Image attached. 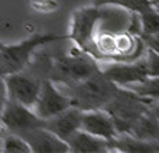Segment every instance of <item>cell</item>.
Returning <instances> with one entry per match:
<instances>
[{
	"label": "cell",
	"instance_id": "52a82bcc",
	"mask_svg": "<svg viewBox=\"0 0 159 153\" xmlns=\"http://www.w3.org/2000/svg\"><path fill=\"white\" fill-rule=\"evenodd\" d=\"M43 123L45 120L36 116L30 107H26L10 98L6 100L0 114V126L15 134H20L36 127H43Z\"/></svg>",
	"mask_w": 159,
	"mask_h": 153
},
{
	"label": "cell",
	"instance_id": "7c38bea8",
	"mask_svg": "<svg viewBox=\"0 0 159 153\" xmlns=\"http://www.w3.org/2000/svg\"><path fill=\"white\" fill-rule=\"evenodd\" d=\"M81 114H83V110L71 106L67 110L46 119L45 123H43V127L52 132L55 136H58L61 140L65 142L72 133L80 128Z\"/></svg>",
	"mask_w": 159,
	"mask_h": 153
},
{
	"label": "cell",
	"instance_id": "d4e9b609",
	"mask_svg": "<svg viewBox=\"0 0 159 153\" xmlns=\"http://www.w3.org/2000/svg\"><path fill=\"white\" fill-rule=\"evenodd\" d=\"M149 3H151L152 6H155V4H158V3H159V0H149Z\"/></svg>",
	"mask_w": 159,
	"mask_h": 153
},
{
	"label": "cell",
	"instance_id": "9a60e30c",
	"mask_svg": "<svg viewBox=\"0 0 159 153\" xmlns=\"http://www.w3.org/2000/svg\"><path fill=\"white\" fill-rule=\"evenodd\" d=\"M127 134H132V136L138 137V139H143V140L159 142V120L148 108V111H145L139 117L138 121L133 124L130 133H127Z\"/></svg>",
	"mask_w": 159,
	"mask_h": 153
},
{
	"label": "cell",
	"instance_id": "3957f363",
	"mask_svg": "<svg viewBox=\"0 0 159 153\" xmlns=\"http://www.w3.org/2000/svg\"><path fill=\"white\" fill-rule=\"evenodd\" d=\"M68 39L67 35H54V33H35L22 42L6 45L0 49V77L19 72L29 65L32 55L39 46L55 41Z\"/></svg>",
	"mask_w": 159,
	"mask_h": 153
},
{
	"label": "cell",
	"instance_id": "484cf974",
	"mask_svg": "<svg viewBox=\"0 0 159 153\" xmlns=\"http://www.w3.org/2000/svg\"><path fill=\"white\" fill-rule=\"evenodd\" d=\"M153 7H155L156 10H158V12H159V3H158V4H155V6H153Z\"/></svg>",
	"mask_w": 159,
	"mask_h": 153
},
{
	"label": "cell",
	"instance_id": "7a4b0ae2",
	"mask_svg": "<svg viewBox=\"0 0 159 153\" xmlns=\"http://www.w3.org/2000/svg\"><path fill=\"white\" fill-rule=\"evenodd\" d=\"M100 71V64L85 51L74 48L67 55L49 59L48 78L58 87H67Z\"/></svg>",
	"mask_w": 159,
	"mask_h": 153
},
{
	"label": "cell",
	"instance_id": "30bf717a",
	"mask_svg": "<svg viewBox=\"0 0 159 153\" xmlns=\"http://www.w3.org/2000/svg\"><path fill=\"white\" fill-rule=\"evenodd\" d=\"M80 128L93 134V136L103 137L106 140H113L119 134L111 116L103 108L83 111Z\"/></svg>",
	"mask_w": 159,
	"mask_h": 153
},
{
	"label": "cell",
	"instance_id": "4316f807",
	"mask_svg": "<svg viewBox=\"0 0 159 153\" xmlns=\"http://www.w3.org/2000/svg\"><path fill=\"white\" fill-rule=\"evenodd\" d=\"M3 46H4V43H3V42H0V49H2Z\"/></svg>",
	"mask_w": 159,
	"mask_h": 153
},
{
	"label": "cell",
	"instance_id": "cb8c5ba5",
	"mask_svg": "<svg viewBox=\"0 0 159 153\" xmlns=\"http://www.w3.org/2000/svg\"><path fill=\"white\" fill-rule=\"evenodd\" d=\"M149 110L155 114L156 119L159 120V100L158 101H152V103H149Z\"/></svg>",
	"mask_w": 159,
	"mask_h": 153
},
{
	"label": "cell",
	"instance_id": "ffe728a7",
	"mask_svg": "<svg viewBox=\"0 0 159 153\" xmlns=\"http://www.w3.org/2000/svg\"><path fill=\"white\" fill-rule=\"evenodd\" d=\"M146 56V65H148V75L149 77H159V54L155 51L146 48L145 51Z\"/></svg>",
	"mask_w": 159,
	"mask_h": 153
},
{
	"label": "cell",
	"instance_id": "ba28073f",
	"mask_svg": "<svg viewBox=\"0 0 159 153\" xmlns=\"http://www.w3.org/2000/svg\"><path fill=\"white\" fill-rule=\"evenodd\" d=\"M100 71L107 79L117 87H126L129 84L142 81L148 77V65L145 54L134 61H113L100 65Z\"/></svg>",
	"mask_w": 159,
	"mask_h": 153
},
{
	"label": "cell",
	"instance_id": "d6986e66",
	"mask_svg": "<svg viewBox=\"0 0 159 153\" xmlns=\"http://www.w3.org/2000/svg\"><path fill=\"white\" fill-rule=\"evenodd\" d=\"M2 152L6 153H30V147L19 134L10 133L2 137Z\"/></svg>",
	"mask_w": 159,
	"mask_h": 153
},
{
	"label": "cell",
	"instance_id": "5bb4252c",
	"mask_svg": "<svg viewBox=\"0 0 159 153\" xmlns=\"http://www.w3.org/2000/svg\"><path fill=\"white\" fill-rule=\"evenodd\" d=\"M111 143V150H120V152H132V153H153L159 152V142L155 140H143L138 137L127 134V133H119Z\"/></svg>",
	"mask_w": 159,
	"mask_h": 153
},
{
	"label": "cell",
	"instance_id": "9c48e42d",
	"mask_svg": "<svg viewBox=\"0 0 159 153\" xmlns=\"http://www.w3.org/2000/svg\"><path fill=\"white\" fill-rule=\"evenodd\" d=\"M71 106V98L62 90H59L49 78H45L42 81L41 91H39L35 104L32 106V110L42 120H46V119L67 110Z\"/></svg>",
	"mask_w": 159,
	"mask_h": 153
},
{
	"label": "cell",
	"instance_id": "2e32d148",
	"mask_svg": "<svg viewBox=\"0 0 159 153\" xmlns=\"http://www.w3.org/2000/svg\"><path fill=\"white\" fill-rule=\"evenodd\" d=\"M123 88H127L136 95L148 100L149 103L152 101H158L159 100V77H149L143 78L142 81L129 84Z\"/></svg>",
	"mask_w": 159,
	"mask_h": 153
},
{
	"label": "cell",
	"instance_id": "277c9868",
	"mask_svg": "<svg viewBox=\"0 0 159 153\" xmlns=\"http://www.w3.org/2000/svg\"><path fill=\"white\" fill-rule=\"evenodd\" d=\"M149 108V101L120 87L117 94L106 104L103 110L109 113L119 133H130L133 124Z\"/></svg>",
	"mask_w": 159,
	"mask_h": 153
},
{
	"label": "cell",
	"instance_id": "8992f818",
	"mask_svg": "<svg viewBox=\"0 0 159 153\" xmlns=\"http://www.w3.org/2000/svg\"><path fill=\"white\" fill-rule=\"evenodd\" d=\"M101 20V7L98 6H84L74 10L71 17V26L68 39H72L77 48L85 51L93 56L94 54V35L96 26ZM94 58V56H93Z\"/></svg>",
	"mask_w": 159,
	"mask_h": 153
},
{
	"label": "cell",
	"instance_id": "603a6c76",
	"mask_svg": "<svg viewBox=\"0 0 159 153\" xmlns=\"http://www.w3.org/2000/svg\"><path fill=\"white\" fill-rule=\"evenodd\" d=\"M7 100V91H6V84H4V78L0 77V114L4 107V103Z\"/></svg>",
	"mask_w": 159,
	"mask_h": 153
},
{
	"label": "cell",
	"instance_id": "8fae6325",
	"mask_svg": "<svg viewBox=\"0 0 159 153\" xmlns=\"http://www.w3.org/2000/svg\"><path fill=\"white\" fill-rule=\"evenodd\" d=\"M19 136L29 145L30 152L35 153H65L68 150V145L55 136L52 132L45 127H36L28 132L20 133Z\"/></svg>",
	"mask_w": 159,
	"mask_h": 153
},
{
	"label": "cell",
	"instance_id": "4fadbf2b",
	"mask_svg": "<svg viewBox=\"0 0 159 153\" xmlns=\"http://www.w3.org/2000/svg\"><path fill=\"white\" fill-rule=\"evenodd\" d=\"M65 143L68 145V150L74 153H104L111 150L110 140L93 136L81 128L72 133Z\"/></svg>",
	"mask_w": 159,
	"mask_h": 153
},
{
	"label": "cell",
	"instance_id": "7402d4cb",
	"mask_svg": "<svg viewBox=\"0 0 159 153\" xmlns=\"http://www.w3.org/2000/svg\"><path fill=\"white\" fill-rule=\"evenodd\" d=\"M143 42H145V45L146 48L155 51L159 54V33H155V35H151V36H146V38H142Z\"/></svg>",
	"mask_w": 159,
	"mask_h": 153
},
{
	"label": "cell",
	"instance_id": "44dd1931",
	"mask_svg": "<svg viewBox=\"0 0 159 153\" xmlns=\"http://www.w3.org/2000/svg\"><path fill=\"white\" fill-rule=\"evenodd\" d=\"M32 6L39 12H45L49 13L54 9H57V2L55 0H32Z\"/></svg>",
	"mask_w": 159,
	"mask_h": 153
},
{
	"label": "cell",
	"instance_id": "ac0fdd59",
	"mask_svg": "<svg viewBox=\"0 0 159 153\" xmlns=\"http://www.w3.org/2000/svg\"><path fill=\"white\" fill-rule=\"evenodd\" d=\"M94 6L103 7V6H113V7L123 9L126 12L140 13L146 7L152 6L149 0H93Z\"/></svg>",
	"mask_w": 159,
	"mask_h": 153
},
{
	"label": "cell",
	"instance_id": "e0dca14e",
	"mask_svg": "<svg viewBox=\"0 0 159 153\" xmlns=\"http://www.w3.org/2000/svg\"><path fill=\"white\" fill-rule=\"evenodd\" d=\"M140 17V38L159 33V12L153 6H149L139 13Z\"/></svg>",
	"mask_w": 159,
	"mask_h": 153
},
{
	"label": "cell",
	"instance_id": "5b68a950",
	"mask_svg": "<svg viewBox=\"0 0 159 153\" xmlns=\"http://www.w3.org/2000/svg\"><path fill=\"white\" fill-rule=\"evenodd\" d=\"M3 78L6 84L7 98L15 100L17 103L32 108L41 91L42 81L48 78V68H45V71L41 70V72L38 70L29 72H25V70H22L19 72L4 75Z\"/></svg>",
	"mask_w": 159,
	"mask_h": 153
},
{
	"label": "cell",
	"instance_id": "6da1fadb",
	"mask_svg": "<svg viewBox=\"0 0 159 153\" xmlns=\"http://www.w3.org/2000/svg\"><path fill=\"white\" fill-rule=\"evenodd\" d=\"M58 88L65 91V94L71 98L74 107H78L80 110L85 111V110L103 108L117 94L120 87H117L114 83L107 79L103 75V72L98 71L72 85Z\"/></svg>",
	"mask_w": 159,
	"mask_h": 153
}]
</instances>
